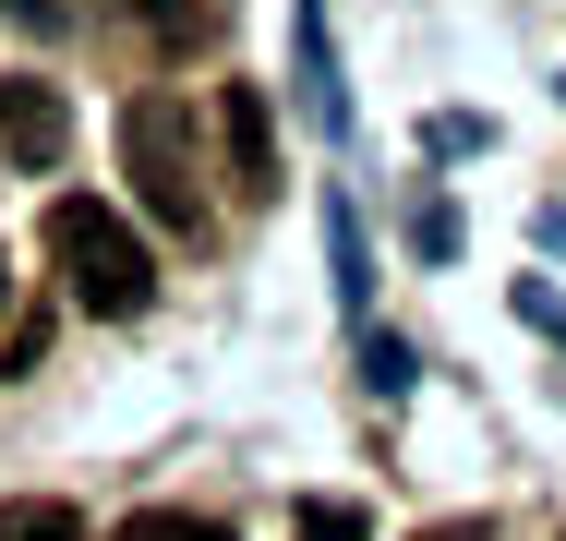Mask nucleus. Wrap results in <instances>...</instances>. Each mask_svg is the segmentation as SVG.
Masks as SVG:
<instances>
[{
  "instance_id": "1",
  "label": "nucleus",
  "mask_w": 566,
  "mask_h": 541,
  "mask_svg": "<svg viewBox=\"0 0 566 541\" xmlns=\"http://www.w3.org/2000/svg\"><path fill=\"white\" fill-rule=\"evenodd\" d=\"M120 169H133V193L157 229H181V241H206V157H193V108L169 97V85H145V97L120 108Z\"/></svg>"
},
{
  "instance_id": "2",
  "label": "nucleus",
  "mask_w": 566,
  "mask_h": 541,
  "mask_svg": "<svg viewBox=\"0 0 566 541\" xmlns=\"http://www.w3.org/2000/svg\"><path fill=\"white\" fill-rule=\"evenodd\" d=\"M49 265H61V277H73V301H85V314H145V289H157V277H145V241H133V216L120 205H97V193H61V205H49Z\"/></svg>"
},
{
  "instance_id": "3",
  "label": "nucleus",
  "mask_w": 566,
  "mask_h": 541,
  "mask_svg": "<svg viewBox=\"0 0 566 541\" xmlns=\"http://www.w3.org/2000/svg\"><path fill=\"white\" fill-rule=\"evenodd\" d=\"M61 145H73V108H61V85L0 73V157H12V169H61Z\"/></svg>"
},
{
  "instance_id": "4",
  "label": "nucleus",
  "mask_w": 566,
  "mask_h": 541,
  "mask_svg": "<svg viewBox=\"0 0 566 541\" xmlns=\"http://www.w3.org/2000/svg\"><path fill=\"white\" fill-rule=\"evenodd\" d=\"M229 157H241V193H277V132H265V97L253 85H229Z\"/></svg>"
},
{
  "instance_id": "5",
  "label": "nucleus",
  "mask_w": 566,
  "mask_h": 541,
  "mask_svg": "<svg viewBox=\"0 0 566 541\" xmlns=\"http://www.w3.org/2000/svg\"><path fill=\"white\" fill-rule=\"evenodd\" d=\"M133 24H145L157 49H181V61L218 49V0H133Z\"/></svg>"
},
{
  "instance_id": "6",
  "label": "nucleus",
  "mask_w": 566,
  "mask_h": 541,
  "mask_svg": "<svg viewBox=\"0 0 566 541\" xmlns=\"http://www.w3.org/2000/svg\"><path fill=\"white\" fill-rule=\"evenodd\" d=\"M0 541H85V518H73L61 494H12V506H0Z\"/></svg>"
},
{
  "instance_id": "7",
  "label": "nucleus",
  "mask_w": 566,
  "mask_h": 541,
  "mask_svg": "<svg viewBox=\"0 0 566 541\" xmlns=\"http://www.w3.org/2000/svg\"><path fill=\"white\" fill-rule=\"evenodd\" d=\"M109 541H229L218 518H193V506H145V518H120Z\"/></svg>"
},
{
  "instance_id": "8",
  "label": "nucleus",
  "mask_w": 566,
  "mask_h": 541,
  "mask_svg": "<svg viewBox=\"0 0 566 541\" xmlns=\"http://www.w3.org/2000/svg\"><path fill=\"white\" fill-rule=\"evenodd\" d=\"M302 541H361V506H302Z\"/></svg>"
},
{
  "instance_id": "9",
  "label": "nucleus",
  "mask_w": 566,
  "mask_h": 541,
  "mask_svg": "<svg viewBox=\"0 0 566 541\" xmlns=\"http://www.w3.org/2000/svg\"><path fill=\"white\" fill-rule=\"evenodd\" d=\"M0 12H12V24H61V0H0Z\"/></svg>"
},
{
  "instance_id": "10",
  "label": "nucleus",
  "mask_w": 566,
  "mask_h": 541,
  "mask_svg": "<svg viewBox=\"0 0 566 541\" xmlns=\"http://www.w3.org/2000/svg\"><path fill=\"white\" fill-rule=\"evenodd\" d=\"M422 541H482V530H422Z\"/></svg>"
},
{
  "instance_id": "11",
  "label": "nucleus",
  "mask_w": 566,
  "mask_h": 541,
  "mask_svg": "<svg viewBox=\"0 0 566 541\" xmlns=\"http://www.w3.org/2000/svg\"><path fill=\"white\" fill-rule=\"evenodd\" d=\"M0 301H12V277H0Z\"/></svg>"
}]
</instances>
